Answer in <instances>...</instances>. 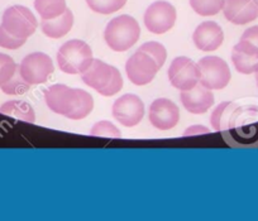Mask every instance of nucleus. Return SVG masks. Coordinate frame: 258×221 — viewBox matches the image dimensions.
<instances>
[{
	"mask_svg": "<svg viewBox=\"0 0 258 221\" xmlns=\"http://www.w3.org/2000/svg\"><path fill=\"white\" fill-rule=\"evenodd\" d=\"M140 51L146 52V53L150 54V56L156 61L158 68H161V67L163 66V63L166 62V58H167V51H166L165 47L161 43H158V42H147V43L141 46Z\"/></svg>",
	"mask_w": 258,
	"mask_h": 221,
	"instance_id": "nucleus-24",
	"label": "nucleus"
},
{
	"mask_svg": "<svg viewBox=\"0 0 258 221\" xmlns=\"http://www.w3.org/2000/svg\"><path fill=\"white\" fill-rule=\"evenodd\" d=\"M209 133V129L207 126H203V125H192L190 128H187L183 133L185 136H192V135H202V134H207Z\"/></svg>",
	"mask_w": 258,
	"mask_h": 221,
	"instance_id": "nucleus-29",
	"label": "nucleus"
},
{
	"mask_svg": "<svg viewBox=\"0 0 258 221\" xmlns=\"http://www.w3.org/2000/svg\"><path fill=\"white\" fill-rule=\"evenodd\" d=\"M158 69L160 68L155 59L140 49L129 57L125 63V72L129 81L137 86H145L150 84L155 79Z\"/></svg>",
	"mask_w": 258,
	"mask_h": 221,
	"instance_id": "nucleus-9",
	"label": "nucleus"
},
{
	"mask_svg": "<svg viewBox=\"0 0 258 221\" xmlns=\"http://www.w3.org/2000/svg\"><path fill=\"white\" fill-rule=\"evenodd\" d=\"M54 66L51 57L42 52H34L23 58L19 64V72L22 78L29 85H39L46 83L51 73H53Z\"/></svg>",
	"mask_w": 258,
	"mask_h": 221,
	"instance_id": "nucleus-7",
	"label": "nucleus"
},
{
	"mask_svg": "<svg viewBox=\"0 0 258 221\" xmlns=\"http://www.w3.org/2000/svg\"><path fill=\"white\" fill-rule=\"evenodd\" d=\"M141 37V27L133 17L119 16L111 19L105 27L104 38L109 48L115 52L128 51L135 46Z\"/></svg>",
	"mask_w": 258,
	"mask_h": 221,
	"instance_id": "nucleus-3",
	"label": "nucleus"
},
{
	"mask_svg": "<svg viewBox=\"0 0 258 221\" xmlns=\"http://www.w3.org/2000/svg\"><path fill=\"white\" fill-rule=\"evenodd\" d=\"M90 134L94 136H105V138H120L121 133L113 123L106 120L98 121L91 128Z\"/></svg>",
	"mask_w": 258,
	"mask_h": 221,
	"instance_id": "nucleus-25",
	"label": "nucleus"
},
{
	"mask_svg": "<svg viewBox=\"0 0 258 221\" xmlns=\"http://www.w3.org/2000/svg\"><path fill=\"white\" fill-rule=\"evenodd\" d=\"M168 80L171 85L180 91H186L197 86L200 80L198 63L188 57H177L168 68Z\"/></svg>",
	"mask_w": 258,
	"mask_h": 221,
	"instance_id": "nucleus-8",
	"label": "nucleus"
},
{
	"mask_svg": "<svg viewBox=\"0 0 258 221\" xmlns=\"http://www.w3.org/2000/svg\"><path fill=\"white\" fill-rule=\"evenodd\" d=\"M0 89H2L3 93L8 94V95H23L29 90V84L22 78L21 72H19V66L13 78L7 81L6 84H3V85H0Z\"/></svg>",
	"mask_w": 258,
	"mask_h": 221,
	"instance_id": "nucleus-23",
	"label": "nucleus"
},
{
	"mask_svg": "<svg viewBox=\"0 0 258 221\" xmlns=\"http://www.w3.org/2000/svg\"><path fill=\"white\" fill-rule=\"evenodd\" d=\"M223 13L235 26L250 23L258 18L257 0H224Z\"/></svg>",
	"mask_w": 258,
	"mask_h": 221,
	"instance_id": "nucleus-13",
	"label": "nucleus"
},
{
	"mask_svg": "<svg viewBox=\"0 0 258 221\" xmlns=\"http://www.w3.org/2000/svg\"><path fill=\"white\" fill-rule=\"evenodd\" d=\"M192 41L200 51L213 52L223 44L224 33L222 27L215 22H203L194 32Z\"/></svg>",
	"mask_w": 258,
	"mask_h": 221,
	"instance_id": "nucleus-15",
	"label": "nucleus"
},
{
	"mask_svg": "<svg viewBox=\"0 0 258 221\" xmlns=\"http://www.w3.org/2000/svg\"><path fill=\"white\" fill-rule=\"evenodd\" d=\"M175 7L165 0H158L152 3L145 13V26L151 33H166L175 26Z\"/></svg>",
	"mask_w": 258,
	"mask_h": 221,
	"instance_id": "nucleus-10",
	"label": "nucleus"
},
{
	"mask_svg": "<svg viewBox=\"0 0 258 221\" xmlns=\"http://www.w3.org/2000/svg\"><path fill=\"white\" fill-rule=\"evenodd\" d=\"M73 26L74 14L69 8L57 18L42 19L41 22V28L44 36L53 39H58L66 36L73 29Z\"/></svg>",
	"mask_w": 258,
	"mask_h": 221,
	"instance_id": "nucleus-17",
	"label": "nucleus"
},
{
	"mask_svg": "<svg viewBox=\"0 0 258 221\" xmlns=\"http://www.w3.org/2000/svg\"><path fill=\"white\" fill-rule=\"evenodd\" d=\"M240 41L249 42L250 44H253V46H255L258 48V26L245 29L244 33L240 37Z\"/></svg>",
	"mask_w": 258,
	"mask_h": 221,
	"instance_id": "nucleus-28",
	"label": "nucleus"
},
{
	"mask_svg": "<svg viewBox=\"0 0 258 221\" xmlns=\"http://www.w3.org/2000/svg\"><path fill=\"white\" fill-rule=\"evenodd\" d=\"M81 79L89 88L105 98L115 95L123 89V78L119 69L100 59H93L90 67L81 73Z\"/></svg>",
	"mask_w": 258,
	"mask_h": 221,
	"instance_id": "nucleus-2",
	"label": "nucleus"
},
{
	"mask_svg": "<svg viewBox=\"0 0 258 221\" xmlns=\"http://www.w3.org/2000/svg\"><path fill=\"white\" fill-rule=\"evenodd\" d=\"M234 108V103L225 101V103H222L217 109H215L214 113L212 114V118H210L212 125L215 130H225V129L229 126L230 116H232Z\"/></svg>",
	"mask_w": 258,
	"mask_h": 221,
	"instance_id": "nucleus-20",
	"label": "nucleus"
},
{
	"mask_svg": "<svg viewBox=\"0 0 258 221\" xmlns=\"http://www.w3.org/2000/svg\"><path fill=\"white\" fill-rule=\"evenodd\" d=\"M0 113L21 119V120L27 121V123H34L36 121V113H34L33 108L28 103L22 100L7 101V103L0 106Z\"/></svg>",
	"mask_w": 258,
	"mask_h": 221,
	"instance_id": "nucleus-18",
	"label": "nucleus"
},
{
	"mask_svg": "<svg viewBox=\"0 0 258 221\" xmlns=\"http://www.w3.org/2000/svg\"><path fill=\"white\" fill-rule=\"evenodd\" d=\"M44 100L49 110L71 120L85 119L94 108V99L88 91L61 84L51 86L44 94Z\"/></svg>",
	"mask_w": 258,
	"mask_h": 221,
	"instance_id": "nucleus-1",
	"label": "nucleus"
},
{
	"mask_svg": "<svg viewBox=\"0 0 258 221\" xmlns=\"http://www.w3.org/2000/svg\"><path fill=\"white\" fill-rule=\"evenodd\" d=\"M26 41L27 39L24 38H17L0 26V47L7 49H18L26 43Z\"/></svg>",
	"mask_w": 258,
	"mask_h": 221,
	"instance_id": "nucleus-27",
	"label": "nucleus"
},
{
	"mask_svg": "<svg viewBox=\"0 0 258 221\" xmlns=\"http://www.w3.org/2000/svg\"><path fill=\"white\" fill-rule=\"evenodd\" d=\"M89 8L99 14H111L120 11L126 0H86Z\"/></svg>",
	"mask_w": 258,
	"mask_h": 221,
	"instance_id": "nucleus-22",
	"label": "nucleus"
},
{
	"mask_svg": "<svg viewBox=\"0 0 258 221\" xmlns=\"http://www.w3.org/2000/svg\"><path fill=\"white\" fill-rule=\"evenodd\" d=\"M198 67L200 72L199 83L209 90H222L227 88L232 79L229 66L220 57H204L198 62Z\"/></svg>",
	"mask_w": 258,
	"mask_h": 221,
	"instance_id": "nucleus-5",
	"label": "nucleus"
},
{
	"mask_svg": "<svg viewBox=\"0 0 258 221\" xmlns=\"http://www.w3.org/2000/svg\"><path fill=\"white\" fill-rule=\"evenodd\" d=\"M190 6L195 13L202 17L217 16L223 11L224 0H190Z\"/></svg>",
	"mask_w": 258,
	"mask_h": 221,
	"instance_id": "nucleus-21",
	"label": "nucleus"
},
{
	"mask_svg": "<svg viewBox=\"0 0 258 221\" xmlns=\"http://www.w3.org/2000/svg\"><path fill=\"white\" fill-rule=\"evenodd\" d=\"M34 8L42 19H53L61 16L68 7L66 0H34Z\"/></svg>",
	"mask_w": 258,
	"mask_h": 221,
	"instance_id": "nucleus-19",
	"label": "nucleus"
},
{
	"mask_svg": "<svg viewBox=\"0 0 258 221\" xmlns=\"http://www.w3.org/2000/svg\"><path fill=\"white\" fill-rule=\"evenodd\" d=\"M17 68H18V66L11 56L0 53V85H3L7 81L11 80L16 73Z\"/></svg>",
	"mask_w": 258,
	"mask_h": 221,
	"instance_id": "nucleus-26",
	"label": "nucleus"
},
{
	"mask_svg": "<svg viewBox=\"0 0 258 221\" xmlns=\"http://www.w3.org/2000/svg\"><path fill=\"white\" fill-rule=\"evenodd\" d=\"M180 98L183 108L195 115L207 113L214 105V95L212 90L203 86L200 83L190 90L181 91Z\"/></svg>",
	"mask_w": 258,
	"mask_h": 221,
	"instance_id": "nucleus-14",
	"label": "nucleus"
},
{
	"mask_svg": "<svg viewBox=\"0 0 258 221\" xmlns=\"http://www.w3.org/2000/svg\"><path fill=\"white\" fill-rule=\"evenodd\" d=\"M90 46L80 39H71L59 47L57 52V63L59 69L69 75H81L93 62Z\"/></svg>",
	"mask_w": 258,
	"mask_h": 221,
	"instance_id": "nucleus-4",
	"label": "nucleus"
},
{
	"mask_svg": "<svg viewBox=\"0 0 258 221\" xmlns=\"http://www.w3.org/2000/svg\"><path fill=\"white\" fill-rule=\"evenodd\" d=\"M232 61L235 69L243 75L258 71V48L249 42L239 41L233 47Z\"/></svg>",
	"mask_w": 258,
	"mask_h": 221,
	"instance_id": "nucleus-16",
	"label": "nucleus"
},
{
	"mask_svg": "<svg viewBox=\"0 0 258 221\" xmlns=\"http://www.w3.org/2000/svg\"><path fill=\"white\" fill-rule=\"evenodd\" d=\"M257 2H258V0H257Z\"/></svg>",
	"mask_w": 258,
	"mask_h": 221,
	"instance_id": "nucleus-31",
	"label": "nucleus"
},
{
	"mask_svg": "<svg viewBox=\"0 0 258 221\" xmlns=\"http://www.w3.org/2000/svg\"><path fill=\"white\" fill-rule=\"evenodd\" d=\"M2 27L17 38L27 39L36 32L38 22L27 7L13 6L4 12Z\"/></svg>",
	"mask_w": 258,
	"mask_h": 221,
	"instance_id": "nucleus-6",
	"label": "nucleus"
},
{
	"mask_svg": "<svg viewBox=\"0 0 258 221\" xmlns=\"http://www.w3.org/2000/svg\"><path fill=\"white\" fill-rule=\"evenodd\" d=\"M113 116L116 121L124 126L132 128L138 125L145 115L143 101L133 94H125L116 99L111 109Z\"/></svg>",
	"mask_w": 258,
	"mask_h": 221,
	"instance_id": "nucleus-11",
	"label": "nucleus"
},
{
	"mask_svg": "<svg viewBox=\"0 0 258 221\" xmlns=\"http://www.w3.org/2000/svg\"><path fill=\"white\" fill-rule=\"evenodd\" d=\"M150 123L160 130H170L180 120V110L173 101L168 99H157L150 106Z\"/></svg>",
	"mask_w": 258,
	"mask_h": 221,
	"instance_id": "nucleus-12",
	"label": "nucleus"
},
{
	"mask_svg": "<svg viewBox=\"0 0 258 221\" xmlns=\"http://www.w3.org/2000/svg\"><path fill=\"white\" fill-rule=\"evenodd\" d=\"M255 81H257V86H258V71L255 72Z\"/></svg>",
	"mask_w": 258,
	"mask_h": 221,
	"instance_id": "nucleus-30",
	"label": "nucleus"
}]
</instances>
